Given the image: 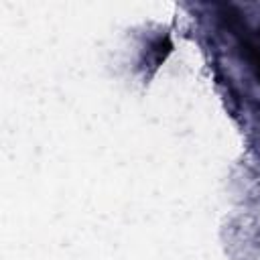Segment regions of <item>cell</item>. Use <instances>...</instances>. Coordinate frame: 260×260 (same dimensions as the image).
<instances>
[{
	"instance_id": "6da1fadb",
	"label": "cell",
	"mask_w": 260,
	"mask_h": 260,
	"mask_svg": "<svg viewBox=\"0 0 260 260\" xmlns=\"http://www.w3.org/2000/svg\"><path fill=\"white\" fill-rule=\"evenodd\" d=\"M246 49H248V57L252 61V67L256 69V73L260 77V30H258V37L254 41L246 43Z\"/></svg>"
}]
</instances>
